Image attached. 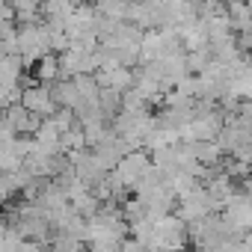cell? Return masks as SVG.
<instances>
[{
    "label": "cell",
    "instance_id": "1",
    "mask_svg": "<svg viewBox=\"0 0 252 252\" xmlns=\"http://www.w3.org/2000/svg\"><path fill=\"white\" fill-rule=\"evenodd\" d=\"M21 104L30 110V113H36V116H45V119H51L57 110H60V104L54 101V92H51V86H45V83H30V86H24V95H21Z\"/></svg>",
    "mask_w": 252,
    "mask_h": 252
},
{
    "label": "cell",
    "instance_id": "2",
    "mask_svg": "<svg viewBox=\"0 0 252 252\" xmlns=\"http://www.w3.org/2000/svg\"><path fill=\"white\" fill-rule=\"evenodd\" d=\"M222 220L228 222V228L234 234H243V231H252V199L246 193H237L225 211H222Z\"/></svg>",
    "mask_w": 252,
    "mask_h": 252
},
{
    "label": "cell",
    "instance_id": "3",
    "mask_svg": "<svg viewBox=\"0 0 252 252\" xmlns=\"http://www.w3.org/2000/svg\"><path fill=\"white\" fill-rule=\"evenodd\" d=\"M33 80L36 83H45V86H54L57 80H63V65H60V54H45L36 65H33Z\"/></svg>",
    "mask_w": 252,
    "mask_h": 252
},
{
    "label": "cell",
    "instance_id": "4",
    "mask_svg": "<svg viewBox=\"0 0 252 252\" xmlns=\"http://www.w3.org/2000/svg\"><path fill=\"white\" fill-rule=\"evenodd\" d=\"M51 92H54V101L60 104V107H68V110H80L83 107V95H80V89H77V83L74 80H57L54 86H51Z\"/></svg>",
    "mask_w": 252,
    "mask_h": 252
},
{
    "label": "cell",
    "instance_id": "5",
    "mask_svg": "<svg viewBox=\"0 0 252 252\" xmlns=\"http://www.w3.org/2000/svg\"><path fill=\"white\" fill-rule=\"evenodd\" d=\"M131 6H134V0H98V3H95L98 15L113 18V21H128Z\"/></svg>",
    "mask_w": 252,
    "mask_h": 252
},
{
    "label": "cell",
    "instance_id": "6",
    "mask_svg": "<svg viewBox=\"0 0 252 252\" xmlns=\"http://www.w3.org/2000/svg\"><path fill=\"white\" fill-rule=\"evenodd\" d=\"M15 252H45V246H42L39 240H24V243H21Z\"/></svg>",
    "mask_w": 252,
    "mask_h": 252
}]
</instances>
